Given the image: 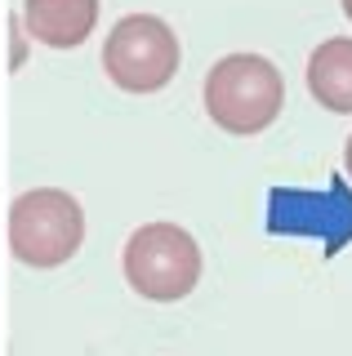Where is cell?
<instances>
[{"mask_svg":"<svg viewBox=\"0 0 352 356\" xmlns=\"http://www.w3.org/2000/svg\"><path fill=\"white\" fill-rule=\"evenodd\" d=\"M344 165H348V178H352V138H348V147H344Z\"/></svg>","mask_w":352,"mask_h":356,"instance_id":"obj_7","label":"cell"},{"mask_svg":"<svg viewBox=\"0 0 352 356\" xmlns=\"http://www.w3.org/2000/svg\"><path fill=\"white\" fill-rule=\"evenodd\" d=\"M285 81L263 54H227L205 72V111L227 134H259L281 116Z\"/></svg>","mask_w":352,"mask_h":356,"instance_id":"obj_1","label":"cell"},{"mask_svg":"<svg viewBox=\"0 0 352 356\" xmlns=\"http://www.w3.org/2000/svg\"><path fill=\"white\" fill-rule=\"evenodd\" d=\"M103 72L125 94H157L179 72V36L157 14H125L107 31Z\"/></svg>","mask_w":352,"mask_h":356,"instance_id":"obj_4","label":"cell"},{"mask_svg":"<svg viewBox=\"0 0 352 356\" xmlns=\"http://www.w3.org/2000/svg\"><path fill=\"white\" fill-rule=\"evenodd\" d=\"M98 22V0H23V31L49 49H76Z\"/></svg>","mask_w":352,"mask_h":356,"instance_id":"obj_5","label":"cell"},{"mask_svg":"<svg viewBox=\"0 0 352 356\" xmlns=\"http://www.w3.org/2000/svg\"><path fill=\"white\" fill-rule=\"evenodd\" d=\"M85 241V209L63 187H31L9 205V250L27 267H58Z\"/></svg>","mask_w":352,"mask_h":356,"instance_id":"obj_2","label":"cell"},{"mask_svg":"<svg viewBox=\"0 0 352 356\" xmlns=\"http://www.w3.org/2000/svg\"><path fill=\"white\" fill-rule=\"evenodd\" d=\"M125 281L152 303H179L201 281V245L179 222H147L125 241Z\"/></svg>","mask_w":352,"mask_h":356,"instance_id":"obj_3","label":"cell"},{"mask_svg":"<svg viewBox=\"0 0 352 356\" xmlns=\"http://www.w3.org/2000/svg\"><path fill=\"white\" fill-rule=\"evenodd\" d=\"M307 89L326 111H352V36H330L307 58Z\"/></svg>","mask_w":352,"mask_h":356,"instance_id":"obj_6","label":"cell"},{"mask_svg":"<svg viewBox=\"0 0 352 356\" xmlns=\"http://www.w3.org/2000/svg\"><path fill=\"white\" fill-rule=\"evenodd\" d=\"M344 14H348V18H352V0H344Z\"/></svg>","mask_w":352,"mask_h":356,"instance_id":"obj_8","label":"cell"}]
</instances>
